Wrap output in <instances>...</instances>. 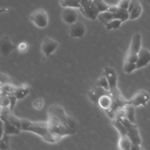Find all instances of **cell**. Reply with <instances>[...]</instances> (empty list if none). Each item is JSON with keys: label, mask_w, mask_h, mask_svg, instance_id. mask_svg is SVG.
<instances>
[{"label": "cell", "mask_w": 150, "mask_h": 150, "mask_svg": "<svg viewBox=\"0 0 150 150\" xmlns=\"http://www.w3.org/2000/svg\"><path fill=\"white\" fill-rule=\"evenodd\" d=\"M47 122L50 129L61 138L73 135L76 131L75 121L59 104H54L49 107Z\"/></svg>", "instance_id": "6da1fadb"}, {"label": "cell", "mask_w": 150, "mask_h": 150, "mask_svg": "<svg viewBox=\"0 0 150 150\" xmlns=\"http://www.w3.org/2000/svg\"><path fill=\"white\" fill-rule=\"evenodd\" d=\"M21 129L33 132L50 143L56 142L62 138L50 129L47 121L32 122L26 119H21Z\"/></svg>", "instance_id": "7a4b0ae2"}, {"label": "cell", "mask_w": 150, "mask_h": 150, "mask_svg": "<svg viewBox=\"0 0 150 150\" xmlns=\"http://www.w3.org/2000/svg\"><path fill=\"white\" fill-rule=\"evenodd\" d=\"M109 92L112 98V105L111 108L106 111L105 112L110 118L113 119L115 117L116 111L128 104L129 100L124 97L118 87L110 90Z\"/></svg>", "instance_id": "3957f363"}, {"label": "cell", "mask_w": 150, "mask_h": 150, "mask_svg": "<svg viewBox=\"0 0 150 150\" xmlns=\"http://www.w3.org/2000/svg\"><path fill=\"white\" fill-rule=\"evenodd\" d=\"M141 42L142 36L139 33H136L132 36L129 49L125 56V62L136 64L138 53L142 47Z\"/></svg>", "instance_id": "277c9868"}, {"label": "cell", "mask_w": 150, "mask_h": 150, "mask_svg": "<svg viewBox=\"0 0 150 150\" xmlns=\"http://www.w3.org/2000/svg\"><path fill=\"white\" fill-rule=\"evenodd\" d=\"M79 10L84 16L92 21L96 20L100 12L96 4L91 0H80Z\"/></svg>", "instance_id": "5b68a950"}, {"label": "cell", "mask_w": 150, "mask_h": 150, "mask_svg": "<svg viewBox=\"0 0 150 150\" xmlns=\"http://www.w3.org/2000/svg\"><path fill=\"white\" fill-rule=\"evenodd\" d=\"M118 119H120L125 125L127 129V135L129 138L132 144L141 145V139L137 125L135 123L129 121L125 117Z\"/></svg>", "instance_id": "8992f818"}, {"label": "cell", "mask_w": 150, "mask_h": 150, "mask_svg": "<svg viewBox=\"0 0 150 150\" xmlns=\"http://www.w3.org/2000/svg\"><path fill=\"white\" fill-rule=\"evenodd\" d=\"M29 19L35 25L40 28L46 27L49 21L47 12L42 8L33 10L30 14Z\"/></svg>", "instance_id": "52a82bcc"}, {"label": "cell", "mask_w": 150, "mask_h": 150, "mask_svg": "<svg viewBox=\"0 0 150 150\" xmlns=\"http://www.w3.org/2000/svg\"><path fill=\"white\" fill-rule=\"evenodd\" d=\"M149 98V93L144 90H141L136 93L131 99L128 100L129 104L134 105L135 107L141 105L145 107L146 105Z\"/></svg>", "instance_id": "ba28073f"}, {"label": "cell", "mask_w": 150, "mask_h": 150, "mask_svg": "<svg viewBox=\"0 0 150 150\" xmlns=\"http://www.w3.org/2000/svg\"><path fill=\"white\" fill-rule=\"evenodd\" d=\"M86 32V28L84 23L80 20L70 25L69 29V35L73 38H82Z\"/></svg>", "instance_id": "9c48e42d"}, {"label": "cell", "mask_w": 150, "mask_h": 150, "mask_svg": "<svg viewBox=\"0 0 150 150\" xmlns=\"http://www.w3.org/2000/svg\"><path fill=\"white\" fill-rule=\"evenodd\" d=\"M59 43L54 39L46 36L42 40L41 49L46 56H51L58 48Z\"/></svg>", "instance_id": "30bf717a"}, {"label": "cell", "mask_w": 150, "mask_h": 150, "mask_svg": "<svg viewBox=\"0 0 150 150\" xmlns=\"http://www.w3.org/2000/svg\"><path fill=\"white\" fill-rule=\"evenodd\" d=\"M61 17L63 21L69 25L76 22L78 19V13L76 8L66 7L63 10Z\"/></svg>", "instance_id": "8fae6325"}, {"label": "cell", "mask_w": 150, "mask_h": 150, "mask_svg": "<svg viewBox=\"0 0 150 150\" xmlns=\"http://www.w3.org/2000/svg\"><path fill=\"white\" fill-rule=\"evenodd\" d=\"M1 134L2 136L4 134L8 135H15L18 134L21 131V129L6 119H1Z\"/></svg>", "instance_id": "7c38bea8"}, {"label": "cell", "mask_w": 150, "mask_h": 150, "mask_svg": "<svg viewBox=\"0 0 150 150\" xmlns=\"http://www.w3.org/2000/svg\"><path fill=\"white\" fill-rule=\"evenodd\" d=\"M17 49V46L14 45L11 38L8 36H4L0 39V49L1 53L5 56H8L13 50Z\"/></svg>", "instance_id": "4fadbf2b"}, {"label": "cell", "mask_w": 150, "mask_h": 150, "mask_svg": "<svg viewBox=\"0 0 150 150\" xmlns=\"http://www.w3.org/2000/svg\"><path fill=\"white\" fill-rule=\"evenodd\" d=\"M103 74L105 76L109 83L110 90L117 87L118 76L116 70L114 68L110 66H105L104 67Z\"/></svg>", "instance_id": "5bb4252c"}, {"label": "cell", "mask_w": 150, "mask_h": 150, "mask_svg": "<svg viewBox=\"0 0 150 150\" xmlns=\"http://www.w3.org/2000/svg\"><path fill=\"white\" fill-rule=\"evenodd\" d=\"M150 63V51L145 48L141 47L138 53V59L136 63L137 69L145 67Z\"/></svg>", "instance_id": "9a60e30c"}, {"label": "cell", "mask_w": 150, "mask_h": 150, "mask_svg": "<svg viewBox=\"0 0 150 150\" xmlns=\"http://www.w3.org/2000/svg\"><path fill=\"white\" fill-rule=\"evenodd\" d=\"M110 92L104 88L96 85L87 93L88 99L95 105H97L98 100L103 95L108 94Z\"/></svg>", "instance_id": "2e32d148"}, {"label": "cell", "mask_w": 150, "mask_h": 150, "mask_svg": "<svg viewBox=\"0 0 150 150\" xmlns=\"http://www.w3.org/2000/svg\"><path fill=\"white\" fill-rule=\"evenodd\" d=\"M111 11L115 19H119L123 22L129 19V12L128 10L119 8L117 5H110L108 9Z\"/></svg>", "instance_id": "e0dca14e"}, {"label": "cell", "mask_w": 150, "mask_h": 150, "mask_svg": "<svg viewBox=\"0 0 150 150\" xmlns=\"http://www.w3.org/2000/svg\"><path fill=\"white\" fill-rule=\"evenodd\" d=\"M97 105L105 112L110 110L112 105V98L110 93L101 96L98 100Z\"/></svg>", "instance_id": "ac0fdd59"}, {"label": "cell", "mask_w": 150, "mask_h": 150, "mask_svg": "<svg viewBox=\"0 0 150 150\" xmlns=\"http://www.w3.org/2000/svg\"><path fill=\"white\" fill-rule=\"evenodd\" d=\"M142 11V6L138 0L137 1L133 8L129 12V19L134 20L139 17Z\"/></svg>", "instance_id": "d6986e66"}, {"label": "cell", "mask_w": 150, "mask_h": 150, "mask_svg": "<svg viewBox=\"0 0 150 150\" xmlns=\"http://www.w3.org/2000/svg\"><path fill=\"white\" fill-rule=\"evenodd\" d=\"M29 92L30 89L29 87L26 84H22L19 87H16L14 94L17 97L18 100H19L25 98L27 95L29 94Z\"/></svg>", "instance_id": "ffe728a7"}, {"label": "cell", "mask_w": 150, "mask_h": 150, "mask_svg": "<svg viewBox=\"0 0 150 150\" xmlns=\"http://www.w3.org/2000/svg\"><path fill=\"white\" fill-rule=\"evenodd\" d=\"M132 145V143L127 135H120L118 141V146L120 149L123 150L131 149Z\"/></svg>", "instance_id": "44dd1931"}, {"label": "cell", "mask_w": 150, "mask_h": 150, "mask_svg": "<svg viewBox=\"0 0 150 150\" xmlns=\"http://www.w3.org/2000/svg\"><path fill=\"white\" fill-rule=\"evenodd\" d=\"M97 18L104 24L107 23L113 19H115L113 13L109 10L100 12L98 15Z\"/></svg>", "instance_id": "7402d4cb"}, {"label": "cell", "mask_w": 150, "mask_h": 150, "mask_svg": "<svg viewBox=\"0 0 150 150\" xmlns=\"http://www.w3.org/2000/svg\"><path fill=\"white\" fill-rule=\"evenodd\" d=\"M112 124L117 129L120 135H127V129L122 121L117 118L112 119Z\"/></svg>", "instance_id": "603a6c76"}, {"label": "cell", "mask_w": 150, "mask_h": 150, "mask_svg": "<svg viewBox=\"0 0 150 150\" xmlns=\"http://www.w3.org/2000/svg\"><path fill=\"white\" fill-rule=\"evenodd\" d=\"M125 118L132 122L135 123V107L130 104H127L125 107Z\"/></svg>", "instance_id": "cb8c5ba5"}, {"label": "cell", "mask_w": 150, "mask_h": 150, "mask_svg": "<svg viewBox=\"0 0 150 150\" xmlns=\"http://www.w3.org/2000/svg\"><path fill=\"white\" fill-rule=\"evenodd\" d=\"M60 5L64 7H71L74 8H80V0H59Z\"/></svg>", "instance_id": "d4e9b609"}, {"label": "cell", "mask_w": 150, "mask_h": 150, "mask_svg": "<svg viewBox=\"0 0 150 150\" xmlns=\"http://www.w3.org/2000/svg\"><path fill=\"white\" fill-rule=\"evenodd\" d=\"M16 87L12 83L1 84V94H10L14 93Z\"/></svg>", "instance_id": "484cf974"}, {"label": "cell", "mask_w": 150, "mask_h": 150, "mask_svg": "<svg viewBox=\"0 0 150 150\" xmlns=\"http://www.w3.org/2000/svg\"><path fill=\"white\" fill-rule=\"evenodd\" d=\"M123 21L119 19H113L111 21L105 23L107 30H110L112 29H117L120 28Z\"/></svg>", "instance_id": "4316f807"}, {"label": "cell", "mask_w": 150, "mask_h": 150, "mask_svg": "<svg viewBox=\"0 0 150 150\" xmlns=\"http://www.w3.org/2000/svg\"><path fill=\"white\" fill-rule=\"evenodd\" d=\"M97 86L104 88V90L110 91V84L109 83L107 79V78L105 77V76L103 74L102 75L97 81L96 84Z\"/></svg>", "instance_id": "83f0119b"}, {"label": "cell", "mask_w": 150, "mask_h": 150, "mask_svg": "<svg viewBox=\"0 0 150 150\" xmlns=\"http://www.w3.org/2000/svg\"><path fill=\"white\" fill-rule=\"evenodd\" d=\"M9 135L6 134H4L2 136H1L0 140V149L1 150L8 149L9 148Z\"/></svg>", "instance_id": "f1b7e54d"}, {"label": "cell", "mask_w": 150, "mask_h": 150, "mask_svg": "<svg viewBox=\"0 0 150 150\" xmlns=\"http://www.w3.org/2000/svg\"><path fill=\"white\" fill-rule=\"evenodd\" d=\"M137 69V66L136 64L128 63V62H125L124 63L123 66V70L126 73H131L134 70Z\"/></svg>", "instance_id": "f546056e"}, {"label": "cell", "mask_w": 150, "mask_h": 150, "mask_svg": "<svg viewBox=\"0 0 150 150\" xmlns=\"http://www.w3.org/2000/svg\"><path fill=\"white\" fill-rule=\"evenodd\" d=\"M9 98V107L10 108V110L11 111V112H13V111L14 110V107L16 103V101L18 100L17 97H16V96L15 95L14 93L12 94H8Z\"/></svg>", "instance_id": "4dcf8cb0"}, {"label": "cell", "mask_w": 150, "mask_h": 150, "mask_svg": "<svg viewBox=\"0 0 150 150\" xmlns=\"http://www.w3.org/2000/svg\"><path fill=\"white\" fill-rule=\"evenodd\" d=\"M1 107H6L9 105V98L8 94H1L0 98Z\"/></svg>", "instance_id": "1f68e13d"}, {"label": "cell", "mask_w": 150, "mask_h": 150, "mask_svg": "<svg viewBox=\"0 0 150 150\" xmlns=\"http://www.w3.org/2000/svg\"><path fill=\"white\" fill-rule=\"evenodd\" d=\"M130 2L131 0H119L117 5L119 8L128 10Z\"/></svg>", "instance_id": "d6a6232c"}, {"label": "cell", "mask_w": 150, "mask_h": 150, "mask_svg": "<svg viewBox=\"0 0 150 150\" xmlns=\"http://www.w3.org/2000/svg\"><path fill=\"white\" fill-rule=\"evenodd\" d=\"M43 101L40 98H38L35 100L33 102V107L36 109H40L43 107Z\"/></svg>", "instance_id": "836d02e7"}, {"label": "cell", "mask_w": 150, "mask_h": 150, "mask_svg": "<svg viewBox=\"0 0 150 150\" xmlns=\"http://www.w3.org/2000/svg\"><path fill=\"white\" fill-rule=\"evenodd\" d=\"M12 83L10 78L7 75L1 73V84H5V83Z\"/></svg>", "instance_id": "e575fe53"}, {"label": "cell", "mask_w": 150, "mask_h": 150, "mask_svg": "<svg viewBox=\"0 0 150 150\" xmlns=\"http://www.w3.org/2000/svg\"><path fill=\"white\" fill-rule=\"evenodd\" d=\"M18 49L21 52H24L28 48V45L25 42H21L20 43L18 46H17Z\"/></svg>", "instance_id": "d590c367"}]
</instances>
